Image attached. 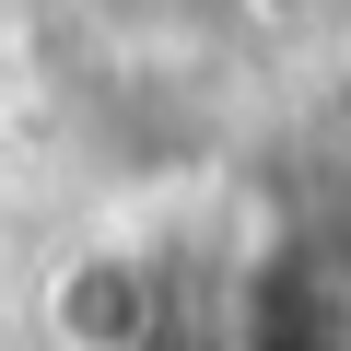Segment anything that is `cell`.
<instances>
[{"instance_id":"obj_1","label":"cell","mask_w":351,"mask_h":351,"mask_svg":"<svg viewBox=\"0 0 351 351\" xmlns=\"http://www.w3.org/2000/svg\"><path fill=\"white\" fill-rule=\"evenodd\" d=\"M36 339L47 351H164L176 328V281L152 269V246L129 234H71L47 269H36Z\"/></svg>"},{"instance_id":"obj_2","label":"cell","mask_w":351,"mask_h":351,"mask_svg":"<svg viewBox=\"0 0 351 351\" xmlns=\"http://www.w3.org/2000/svg\"><path fill=\"white\" fill-rule=\"evenodd\" d=\"M24 328H36V316H24V304H12V293H0V351H12V339H24Z\"/></svg>"}]
</instances>
